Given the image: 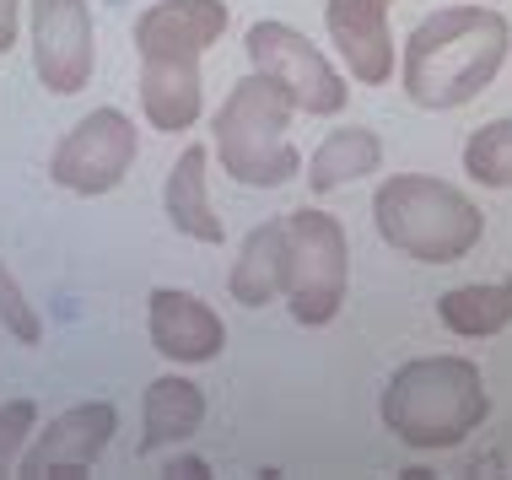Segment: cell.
<instances>
[{
  "instance_id": "6da1fadb",
  "label": "cell",
  "mask_w": 512,
  "mask_h": 480,
  "mask_svg": "<svg viewBox=\"0 0 512 480\" xmlns=\"http://www.w3.org/2000/svg\"><path fill=\"white\" fill-rule=\"evenodd\" d=\"M512 49V22L496 6H437L432 17L410 27L405 49H399V81L405 98L426 114H448V108L475 103L496 81Z\"/></svg>"
},
{
  "instance_id": "7a4b0ae2",
  "label": "cell",
  "mask_w": 512,
  "mask_h": 480,
  "mask_svg": "<svg viewBox=\"0 0 512 480\" xmlns=\"http://www.w3.org/2000/svg\"><path fill=\"white\" fill-rule=\"evenodd\" d=\"M378 416L394 432V443L415 448V454L459 448L491 416L486 373L469 356H415L383 383Z\"/></svg>"
},
{
  "instance_id": "3957f363",
  "label": "cell",
  "mask_w": 512,
  "mask_h": 480,
  "mask_svg": "<svg viewBox=\"0 0 512 480\" xmlns=\"http://www.w3.org/2000/svg\"><path fill=\"white\" fill-rule=\"evenodd\" d=\"M372 227L415 265H459L486 238V211L432 173H394L372 195Z\"/></svg>"
},
{
  "instance_id": "277c9868",
  "label": "cell",
  "mask_w": 512,
  "mask_h": 480,
  "mask_svg": "<svg viewBox=\"0 0 512 480\" xmlns=\"http://www.w3.org/2000/svg\"><path fill=\"white\" fill-rule=\"evenodd\" d=\"M292 119H297V103L270 76L248 71L221 98L216 119H211V157L243 189L292 184L302 173V152L292 146Z\"/></svg>"
},
{
  "instance_id": "5b68a950",
  "label": "cell",
  "mask_w": 512,
  "mask_h": 480,
  "mask_svg": "<svg viewBox=\"0 0 512 480\" xmlns=\"http://www.w3.org/2000/svg\"><path fill=\"white\" fill-rule=\"evenodd\" d=\"M345 286H351V238H345L340 216L302 205L286 216V281L281 303L292 308L302 329H324L340 319Z\"/></svg>"
},
{
  "instance_id": "8992f818",
  "label": "cell",
  "mask_w": 512,
  "mask_h": 480,
  "mask_svg": "<svg viewBox=\"0 0 512 480\" xmlns=\"http://www.w3.org/2000/svg\"><path fill=\"white\" fill-rule=\"evenodd\" d=\"M243 49H248V71L270 76L275 87L297 103V114H313V119L345 114L351 81H345L340 65L329 60L308 33H297L292 22H275V17L254 22L248 38H243Z\"/></svg>"
},
{
  "instance_id": "52a82bcc",
  "label": "cell",
  "mask_w": 512,
  "mask_h": 480,
  "mask_svg": "<svg viewBox=\"0 0 512 480\" xmlns=\"http://www.w3.org/2000/svg\"><path fill=\"white\" fill-rule=\"evenodd\" d=\"M141 157V130L124 108H92L60 135L49 157V178L65 195H114Z\"/></svg>"
},
{
  "instance_id": "ba28073f",
  "label": "cell",
  "mask_w": 512,
  "mask_h": 480,
  "mask_svg": "<svg viewBox=\"0 0 512 480\" xmlns=\"http://www.w3.org/2000/svg\"><path fill=\"white\" fill-rule=\"evenodd\" d=\"M27 44L33 71L54 98H76L98 71V27L87 0H27Z\"/></svg>"
},
{
  "instance_id": "9c48e42d",
  "label": "cell",
  "mask_w": 512,
  "mask_h": 480,
  "mask_svg": "<svg viewBox=\"0 0 512 480\" xmlns=\"http://www.w3.org/2000/svg\"><path fill=\"white\" fill-rule=\"evenodd\" d=\"M119 432V410L114 400H87V405H71L49 421V427L33 432V443L22 448L17 459V475L27 480H65V475H87L92 464L108 454Z\"/></svg>"
},
{
  "instance_id": "30bf717a",
  "label": "cell",
  "mask_w": 512,
  "mask_h": 480,
  "mask_svg": "<svg viewBox=\"0 0 512 480\" xmlns=\"http://www.w3.org/2000/svg\"><path fill=\"white\" fill-rule=\"evenodd\" d=\"M146 335H151V351L173 367H205L227 351L221 313L200 292H184V286H157L146 297Z\"/></svg>"
},
{
  "instance_id": "8fae6325",
  "label": "cell",
  "mask_w": 512,
  "mask_h": 480,
  "mask_svg": "<svg viewBox=\"0 0 512 480\" xmlns=\"http://www.w3.org/2000/svg\"><path fill=\"white\" fill-rule=\"evenodd\" d=\"M394 0H324V33L335 44L340 65L362 87H389L394 81Z\"/></svg>"
},
{
  "instance_id": "7c38bea8",
  "label": "cell",
  "mask_w": 512,
  "mask_h": 480,
  "mask_svg": "<svg viewBox=\"0 0 512 480\" xmlns=\"http://www.w3.org/2000/svg\"><path fill=\"white\" fill-rule=\"evenodd\" d=\"M227 33V0H157L135 17V54L205 60Z\"/></svg>"
},
{
  "instance_id": "4fadbf2b",
  "label": "cell",
  "mask_w": 512,
  "mask_h": 480,
  "mask_svg": "<svg viewBox=\"0 0 512 480\" xmlns=\"http://www.w3.org/2000/svg\"><path fill=\"white\" fill-rule=\"evenodd\" d=\"M205 76L200 60H173V54H141V114L151 130L184 135L200 125Z\"/></svg>"
},
{
  "instance_id": "5bb4252c",
  "label": "cell",
  "mask_w": 512,
  "mask_h": 480,
  "mask_svg": "<svg viewBox=\"0 0 512 480\" xmlns=\"http://www.w3.org/2000/svg\"><path fill=\"white\" fill-rule=\"evenodd\" d=\"M162 211H168L173 232H184V238L195 243H227V222L216 216L211 205V146H184L178 152V162L168 168V178H162Z\"/></svg>"
},
{
  "instance_id": "9a60e30c",
  "label": "cell",
  "mask_w": 512,
  "mask_h": 480,
  "mask_svg": "<svg viewBox=\"0 0 512 480\" xmlns=\"http://www.w3.org/2000/svg\"><path fill=\"white\" fill-rule=\"evenodd\" d=\"M205 427V389L184 373H162L146 383L141 394V454H162V448H184L189 437Z\"/></svg>"
},
{
  "instance_id": "2e32d148",
  "label": "cell",
  "mask_w": 512,
  "mask_h": 480,
  "mask_svg": "<svg viewBox=\"0 0 512 480\" xmlns=\"http://www.w3.org/2000/svg\"><path fill=\"white\" fill-rule=\"evenodd\" d=\"M281 281H286V216H270L243 238L238 259H232L227 292L243 308H270L281 303Z\"/></svg>"
},
{
  "instance_id": "e0dca14e",
  "label": "cell",
  "mask_w": 512,
  "mask_h": 480,
  "mask_svg": "<svg viewBox=\"0 0 512 480\" xmlns=\"http://www.w3.org/2000/svg\"><path fill=\"white\" fill-rule=\"evenodd\" d=\"M383 168V141L367 125H340L313 146L308 157V189L313 195H335V189L362 184L367 173Z\"/></svg>"
},
{
  "instance_id": "ac0fdd59",
  "label": "cell",
  "mask_w": 512,
  "mask_h": 480,
  "mask_svg": "<svg viewBox=\"0 0 512 480\" xmlns=\"http://www.w3.org/2000/svg\"><path fill=\"white\" fill-rule=\"evenodd\" d=\"M437 319L459 340H486L512 324V281H469L437 297Z\"/></svg>"
},
{
  "instance_id": "d6986e66",
  "label": "cell",
  "mask_w": 512,
  "mask_h": 480,
  "mask_svg": "<svg viewBox=\"0 0 512 480\" xmlns=\"http://www.w3.org/2000/svg\"><path fill=\"white\" fill-rule=\"evenodd\" d=\"M464 173L486 189H512V119H491L464 141Z\"/></svg>"
},
{
  "instance_id": "ffe728a7",
  "label": "cell",
  "mask_w": 512,
  "mask_h": 480,
  "mask_svg": "<svg viewBox=\"0 0 512 480\" xmlns=\"http://www.w3.org/2000/svg\"><path fill=\"white\" fill-rule=\"evenodd\" d=\"M0 329H6L17 346H38V340H44V319H38V308L27 303L22 281L11 276L6 259H0Z\"/></svg>"
},
{
  "instance_id": "44dd1931",
  "label": "cell",
  "mask_w": 512,
  "mask_h": 480,
  "mask_svg": "<svg viewBox=\"0 0 512 480\" xmlns=\"http://www.w3.org/2000/svg\"><path fill=\"white\" fill-rule=\"evenodd\" d=\"M33 432H38V405L33 400L0 405V475L17 470V459H22V448L33 443Z\"/></svg>"
},
{
  "instance_id": "7402d4cb",
  "label": "cell",
  "mask_w": 512,
  "mask_h": 480,
  "mask_svg": "<svg viewBox=\"0 0 512 480\" xmlns=\"http://www.w3.org/2000/svg\"><path fill=\"white\" fill-rule=\"evenodd\" d=\"M17 33H22V0H0V54L17 49Z\"/></svg>"
},
{
  "instance_id": "603a6c76",
  "label": "cell",
  "mask_w": 512,
  "mask_h": 480,
  "mask_svg": "<svg viewBox=\"0 0 512 480\" xmlns=\"http://www.w3.org/2000/svg\"><path fill=\"white\" fill-rule=\"evenodd\" d=\"M168 475H189V480H195V475H211V464H205V459H195V454H173Z\"/></svg>"
}]
</instances>
